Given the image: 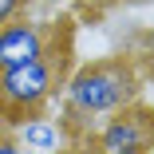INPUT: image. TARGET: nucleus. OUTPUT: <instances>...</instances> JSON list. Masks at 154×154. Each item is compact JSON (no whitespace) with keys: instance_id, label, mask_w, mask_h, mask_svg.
I'll list each match as a JSON object with an SVG mask.
<instances>
[{"instance_id":"nucleus-10","label":"nucleus","mask_w":154,"mask_h":154,"mask_svg":"<svg viewBox=\"0 0 154 154\" xmlns=\"http://www.w3.org/2000/svg\"><path fill=\"white\" fill-rule=\"evenodd\" d=\"M79 4H99V0H79Z\"/></svg>"},{"instance_id":"nucleus-6","label":"nucleus","mask_w":154,"mask_h":154,"mask_svg":"<svg viewBox=\"0 0 154 154\" xmlns=\"http://www.w3.org/2000/svg\"><path fill=\"white\" fill-rule=\"evenodd\" d=\"M55 154H107V150H99L91 138H75V142H67L63 150H55Z\"/></svg>"},{"instance_id":"nucleus-2","label":"nucleus","mask_w":154,"mask_h":154,"mask_svg":"<svg viewBox=\"0 0 154 154\" xmlns=\"http://www.w3.org/2000/svg\"><path fill=\"white\" fill-rule=\"evenodd\" d=\"M63 79H67V51L16 63V67H0V131H12L16 122L44 115L48 103L59 99Z\"/></svg>"},{"instance_id":"nucleus-8","label":"nucleus","mask_w":154,"mask_h":154,"mask_svg":"<svg viewBox=\"0 0 154 154\" xmlns=\"http://www.w3.org/2000/svg\"><path fill=\"white\" fill-rule=\"evenodd\" d=\"M0 154H20V142L12 138V131H0Z\"/></svg>"},{"instance_id":"nucleus-4","label":"nucleus","mask_w":154,"mask_h":154,"mask_svg":"<svg viewBox=\"0 0 154 154\" xmlns=\"http://www.w3.org/2000/svg\"><path fill=\"white\" fill-rule=\"evenodd\" d=\"M59 44V28L28 20L24 12L8 24H0V67H16V63H32V59L55 55ZM67 51V48H63Z\"/></svg>"},{"instance_id":"nucleus-7","label":"nucleus","mask_w":154,"mask_h":154,"mask_svg":"<svg viewBox=\"0 0 154 154\" xmlns=\"http://www.w3.org/2000/svg\"><path fill=\"white\" fill-rule=\"evenodd\" d=\"M24 4H28V0H0V24L16 20V16L24 12Z\"/></svg>"},{"instance_id":"nucleus-9","label":"nucleus","mask_w":154,"mask_h":154,"mask_svg":"<svg viewBox=\"0 0 154 154\" xmlns=\"http://www.w3.org/2000/svg\"><path fill=\"white\" fill-rule=\"evenodd\" d=\"M146 154H154V134H150V146H146Z\"/></svg>"},{"instance_id":"nucleus-5","label":"nucleus","mask_w":154,"mask_h":154,"mask_svg":"<svg viewBox=\"0 0 154 154\" xmlns=\"http://www.w3.org/2000/svg\"><path fill=\"white\" fill-rule=\"evenodd\" d=\"M12 138L20 142V150H36V154H55L67 146V131L59 119H48V115H32L12 127Z\"/></svg>"},{"instance_id":"nucleus-1","label":"nucleus","mask_w":154,"mask_h":154,"mask_svg":"<svg viewBox=\"0 0 154 154\" xmlns=\"http://www.w3.org/2000/svg\"><path fill=\"white\" fill-rule=\"evenodd\" d=\"M138 95H142V75L134 67V59H127V55L91 59V63L75 67L59 87V107H63L59 122L67 131V142L91 138V131L107 115L138 103Z\"/></svg>"},{"instance_id":"nucleus-3","label":"nucleus","mask_w":154,"mask_h":154,"mask_svg":"<svg viewBox=\"0 0 154 154\" xmlns=\"http://www.w3.org/2000/svg\"><path fill=\"white\" fill-rule=\"evenodd\" d=\"M150 134H154V111L131 103V107L107 115L91 131V142L99 150H107V154H146Z\"/></svg>"}]
</instances>
